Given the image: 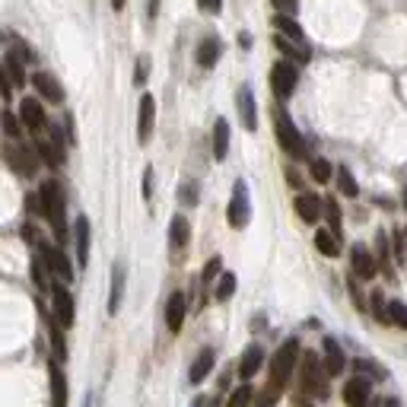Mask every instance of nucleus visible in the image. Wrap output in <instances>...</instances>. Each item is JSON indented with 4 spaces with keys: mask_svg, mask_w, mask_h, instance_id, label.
Segmentation results:
<instances>
[{
    "mask_svg": "<svg viewBox=\"0 0 407 407\" xmlns=\"http://www.w3.org/2000/svg\"><path fill=\"white\" fill-rule=\"evenodd\" d=\"M144 197H147V201L153 197V169H147V172H144Z\"/></svg>",
    "mask_w": 407,
    "mask_h": 407,
    "instance_id": "nucleus-50",
    "label": "nucleus"
},
{
    "mask_svg": "<svg viewBox=\"0 0 407 407\" xmlns=\"http://www.w3.org/2000/svg\"><path fill=\"white\" fill-rule=\"evenodd\" d=\"M350 264H354V274L360 280H372L379 274V264L366 245H354V249H350Z\"/></svg>",
    "mask_w": 407,
    "mask_h": 407,
    "instance_id": "nucleus-14",
    "label": "nucleus"
},
{
    "mask_svg": "<svg viewBox=\"0 0 407 407\" xmlns=\"http://www.w3.org/2000/svg\"><path fill=\"white\" fill-rule=\"evenodd\" d=\"M74 242H76V264H80V267H86V264H90V219H86V217H76Z\"/></svg>",
    "mask_w": 407,
    "mask_h": 407,
    "instance_id": "nucleus-21",
    "label": "nucleus"
},
{
    "mask_svg": "<svg viewBox=\"0 0 407 407\" xmlns=\"http://www.w3.org/2000/svg\"><path fill=\"white\" fill-rule=\"evenodd\" d=\"M48 382H51V407H67V376L58 360L48 363Z\"/></svg>",
    "mask_w": 407,
    "mask_h": 407,
    "instance_id": "nucleus-18",
    "label": "nucleus"
},
{
    "mask_svg": "<svg viewBox=\"0 0 407 407\" xmlns=\"http://www.w3.org/2000/svg\"><path fill=\"white\" fill-rule=\"evenodd\" d=\"M293 207H296L302 223H318V217H322V201H318V194H296Z\"/></svg>",
    "mask_w": 407,
    "mask_h": 407,
    "instance_id": "nucleus-22",
    "label": "nucleus"
},
{
    "mask_svg": "<svg viewBox=\"0 0 407 407\" xmlns=\"http://www.w3.org/2000/svg\"><path fill=\"white\" fill-rule=\"evenodd\" d=\"M274 45H277V51H283L287 54L293 64H306V60L312 58V51H309V45L306 42H293V38H287V35H274Z\"/></svg>",
    "mask_w": 407,
    "mask_h": 407,
    "instance_id": "nucleus-20",
    "label": "nucleus"
},
{
    "mask_svg": "<svg viewBox=\"0 0 407 407\" xmlns=\"http://www.w3.org/2000/svg\"><path fill=\"white\" fill-rule=\"evenodd\" d=\"M274 29H277L280 35L293 38V42H306V32H302V26L296 23L293 16H283V13H277V16H274Z\"/></svg>",
    "mask_w": 407,
    "mask_h": 407,
    "instance_id": "nucleus-28",
    "label": "nucleus"
},
{
    "mask_svg": "<svg viewBox=\"0 0 407 407\" xmlns=\"http://www.w3.org/2000/svg\"><path fill=\"white\" fill-rule=\"evenodd\" d=\"M324 217H328V223H331V233L340 235V207H338V201H334V197H328V201H324Z\"/></svg>",
    "mask_w": 407,
    "mask_h": 407,
    "instance_id": "nucleus-39",
    "label": "nucleus"
},
{
    "mask_svg": "<svg viewBox=\"0 0 407 407\" xmlns=\"http://www.w3.org/2000/svg\"><path fill=\"white\" fill-rule=\"evenodd\" d=\"M188 239H191V226H188V219L178 213V217H172V223H169V245H172L175 251H181L188 245Z\"/></svg>",
    "mask_w": 407,
    "mask_h": 407,
    "instance_id": "nucleus-25",
    "label": "nucleus"
},
{
    "mask_svg": "<svg viewBox=\"0 0 407 407\" xmlns=\"http://www.w3.org/2000/svg\"><path fill=\"white\" fill-rule=\"evenodd\" d=\"M249 217H251V204H249V185L245 181H235L233 185V197H229V210L226 219L233 229H245L249 226Z\"/></svg>",
    "mask_w": 407,
    "mask_h": 407,
    "instance_id": "nucleus-6",
    "label": "nucleus"
},
{
    "mask_svg": "<svg viewBox=\"0 0 407 407\" xmlns=\"http://www.w3.org/2000/svg\"><path fill=\"white\" fill-rule=\"evenodd\" d=\"M331 175H334V169H331V163H328V159H312V178H315L318 185L331 181Z\"/></svg>",
    "mask_w": 407,
    "mask_h": 407,
    "instance_id": "nucleus-38",
    "label": "nucleus"
},
{
    "mask_svg": "<svg viewBox=\"0 0 407 407\" xmlns=\"http://www.w3.org/2000/svg\"><path fill=\"white\" fill-rule=\"evenodd\" d=\"M315 249L328 258H338L340 255V239L331 233V229H318L315 233Z\"/></svg>",
    "mask_w": 407,
    "mask_h": 407,
    "instance_id": "nucleus-30",
    "label": "nucleus"
},
{
    "mask_svg": "<svg viewBox=\"0 0 407 407\" xmlns=\"http://www.w3.org/2000/svg\"><path fill=\"white\" fill-rule=\"evenodd\" d=\"M0 121H3V131H7L10 140H19V134H23V121L16 118L13 112H3L0 115Z\"/></svg>",
    "mask_w": 407,
    "mask_h": 407,
    "instance_id": "nucleus-37",
    "label": "nucleus"
},
{
    "mask_svg": "<svg viewBox=\"0 0 407 407\" xmlns=\"http://www.w3.org/2000/svg\"><path fill=\"white\" fill-rule=\"evenodd\" d=\"M235 106H239L242 128L255 131L258 128V106H255V92H251V86H239V92H235Z\"/></svg>",
    "mask_w": 407,
    "mask_h": 407,
    "instance_id": "nucleus-13",
    "label": "nucleus"
},
{
    "mask_svg": "<svg viewBox=\"0 0 407 407\" xmlns=\"http://www.w3.org/2000/svg\"><path fill=\"white\" fill-rule=\"evenodd\" d=\"M219 271H223V258H210V261H207V267H204V274H201V280H204V283H210V280L219 277Z\"/></svg>",
    "mask_w": 407,
    "mask_h": 407,
    "instance_id": "nucleus-41",
    "label": "nucleus"
},
{
    "mask_svg": "<svg viewBox=\"0 0 407 407\" xmlns=\"http://www.w3.org/2000/svg\"><path fill=\"white\" fill-rule=\"evenodd\" d=\"M372 312H376V318L382 324H392V322H388V306H385V299H382V293H379V290L372 293Z\"/></svg>",
    "mask_w": 407,
    "mask_h": 407,
    "instance_id": "nucleus-42",
    "label": "nucleus"
},
{
    "mask_svg": "<svg viewBox=\"0 0 407 407\" xmlns=\"http://www.w3.org/2000/svg\"><path fill=\"white\" fill-rule=\"evenodd\" d=\"M322 354H324V372L328 376H340L344 372V366H347V356H344V350H340V344L334 338H324L322 340Z\"/></svg>",
    "mask_w": 407,
    "mask_h": 407,
    "instance_id": "nucleus-17",
    "label": "nucleus"
},
{
    "mask_svg": "<svg viewBox=\"0 0 407 407\" xmlns=\"http://www.w3.org/2000/svg\"><path fill=\"white\" fill-rule=\"evenodd\" d=\"M48 338H51V347H54V360L64 363L67 360V344H64V331H60L58 318H48Z\"/></svg>",
    "mask_w": 407,
    "mask_h": 407,
    "instance_id": "nucleus-31",
    "label": "nucleus"
},
{
    "mask_svg": "<svg viewBox=\"0 0 407 407\" xmlns=\"http://www.w3.org/2000/svg\"><path fill=\"white\" fill-rule=\"evenodd\" d=\"M153 124H156V99L150 92H144L140 96V108H137V140L140 144H150Z\"/></svg>",
    "mask_w": 407,
    "mask_h": 407,
    "instance_id": "nucleus-11",
    "label": "nucleus"
},
{
    "mask_svg": "<svg viewBox=\"0 0 407 407\" xmlns=\"http://www.w3.org/2000/svg\"><path fill=\"white\" fill-rule=\"evenodd\" d=\"M181 201H185V204H197V188H194V185H185V188H181Z\"/></svg>",
    "mask_w": 407,
    "mask_h": 407,
    "instance_id": "nucleus-49",
    "label": "nucleus"
},
{
    "mask_svg": "<svg viewBox=\"0 0 407 407\" xmlns=\"http://www.w3.org/2000/svg\"><path fill=\"white\" fill-rule=\"evenodd\" d=\"M23 239H26V242H38V233H35V226H23Z\"/></svg>",
    "mask_w": 407,
    "mask_h": 407,
    "instance_id": "nucleus-51",
    "label": "nucleus"
},
{
    "mask_svg": "<svg viewBox=\"0 0 407 407\" xmlns=\"http://www.w3.org/2000/svg\"><path fill=\"white\" fill-rule=\"evenodd\" d=\"M296 83H299V70H296L293 60H277L271 67V90L280 102H287L296 92Z\"/></svg>",
    "mask_w": 407,
    "mask_h": 407,
    "instance_id": "nucleus-5",
    "label": "nucleus"
},
{
    "mask_svg": "<svg viewBox=\"0 0 407 407\" xmlns=\"http://www.w3.org/2000/svg\"><path fill=\"white\" fill-rule=\"evenodd\" d=\"M185 312H188V302H185V293H172L166 302V324L169 331L178 334L181 324H185Z\"/></svg>",
    "mask_w": 407,
    "mask_h": 407,
    "instance_id": "nucleus-19",
    "label": "nucleus"
},
{
    "mask_svg": "<svg viewBox=\"0 0 407 407\" xmlns=\"http://www.w3.org/2000/svg\"><path fill=\"white\" fill-rule=\"evenodd\" d=\"M251 401H255V388H251V385H239V388L229 394L226 407H249Z\"/></svg>",
    "mask_w": 407,
    "mask_h": 407,
    "instance_id": "nucleus-35",
    "label": "nucleus"
},
{
    "mask_svg": "<svg viewBox=\"0 0 407 407\" xmlns=\"http://www.w3.org/2000/svg\"><path fill=\"white\" fill-rule=\"evenodd\" d=\"M328 372H324V363L318 360V354H302L299 360V388L312 398H328Z\"/></svg>",
    "mask_w": 407,
    "mask_h": 407,
    "instance_id": "nucleus-2",
    "label": "nucleus"
},
{
    "mask_svg": "<svg viewBox=\"0 0 407 407\" xmlns=\"http://www.w3.org/2000/svg\"><path fill=\"white\" fill-rule=\"evenodd\" d=\"M3 67H7L10 80H13V86H26V70H23V60L16 58L13 51L7 54V60H3Z\"/></svg>",
    "mask_w": 407,
    "mask_h": 407,
    "instance_id": "nucleus-34",
    "label": "nucleus"
},
{
    "mask_svg": "<svg viewBox=\"0 0 407 407\" xmlns=\"http://www.w3.org/2000/svg\"><path fill=\"white\" fill-rule=\"evenodd\" d=\"M35 153H38V159L42 163H48L51 169H58V166H64V140H60V134L58 131H48V137H38L35 140Z\"/></svg>",
    "mask_w": 407,
    "mask_h": 407,
    "instance_id": "nucleus-10",
    "label": "nucleus"
},
{
    "mask_svg": "<svg viewBox=\"0 0 407 407\" xmlns=\"http://www.w3.org/2000/svg\"><path fill=\"white\" fill-rule=\"evenodd\" d=\"M197 7H201L204 13H219V10H223V0H197Z\"/></svg>",
    "mask_w": 407,
    "mask_h": 407,
    "instance_id": "nucleus-48",
    "label": "nucleus"
},
{
    "mask_svg": "<svg viewBox=\"0 0 407 407\" xmlns=\"http://www.w3.org/2000/svg\"><path fill=\"white\" fill-rule=\"evenodd\" d=\"M194 58H197V64H201L204 70L213 67V64L219 60V42H217V38H204L201 45H197V54H194Z\"/></svg>",
    "mask_w": 407,
    "mask_h": 407,
    "instance_id": "nucleus-29",
    "label": "nucleus"
},
{
    "mask_svg": "<svg viewBox=\"0 0 407 407\" xmlns=\"http://www.w3.org/2000/svg\"><path fill=\"white\" fill-rule=\"evenodd\" d=\"M261 363H264V350L258 347V344H251V347L242 354V360H239V376L251 379L258 369H261Z\"/></svg>",
    "mask_w": 407,
    "mask_h": 407,
    "instance_id": "nucleus-26",
    "label": "nucleus"
},
{
    "mask_svg": "<svg viewBox=\"0 0 407 407\" xmlns=\"http://www.w3.org/2000/svg\"><path fill=\"white\" fill-rule=\"evenodd\" d=\"M32 280H35V287L42 290V293H48V290L54 287V283H51V271L45 267V261H42V258H35V261H32Z\"/></svg>",
    "mask_w": 407,
    "mask_h": 407,
    "instance_id": "nucleus-33",
    "label": "nucleus"
},
{
    "mask_svg": "<svg viewBox=\"0 0 407 407\" xmlns=\"http://www.w3.org/2000/svg\"><path fill=\"white\" fill-rule=\"evenodd\" d=\"M51 306H54V318H58L60 328H74V322H76V306H74V296H70L67 287L54 283V287H51Z\"/></svg>",
    "mask_w": 407,
    "mask_h": 407,
    "instance_id": "nucleus-9",
    "label": "nucleus"
},
{
    "mask_svg": "<svg viewBox=\"0 0 407 407\" xmlns=\"http://www.w3.org/2000/svg\"><path fill=\"white\" fill-rule=\"evenodd\" d=\"M388 322L407 331V306L404 302H392V306H388Z\"/></svg>",
    "mask_w": 407,
    "mask_h": 407,
    "instance_id": "nucleus-40",
    "label": "nucleus"
},
{
    "mask_svg": "<svg viewBox=\"0 0 407 407\" xmlns=\"http://www.w3.org/2000/svg\"><path fill=\"white\" fill-rule=\"evenodd\" d=\"M372 407H401V404H398V401H394V398H382V401H376V404H372Z\"/></svg>",
    "mask_w": 407,
    "mask_h": 407,
    "instance_id": "nucleus-52",
    "label": "nucleus"
},
{
    "mask_svg": "<svg viewBox=\"0 0 407 407\" xmlns=\"http://www.w3.org/2000/svg\"><path fill=\"white\" fill-rule=\"evenodd\" d=\"M404 235H407V233H404Z\"/></svg>",
    "mask_w": 407,
    "mask_h": 407,
    "instance_id": "nucleus-56",
    "label": "nucleus"
},
{
    "mask_svg": "<svg viewBox=\"0 0 407 407\" xmlns=\"http://www.w3.org/2000/svg\"><path fill=\"white\" fill-rule=\"evenodd\" d=\"M147 74H150V58H137L134 83H137V86H144V83H147Z\"/></svg>",
    "mask_w": 407,
    "mask_h": 407,
    "instance_id": "nucleus-44",
    "label": "nucleus"
},
{
    "mask_svg": "<svg viewBox=\"0 0 407 407\" xmlns=\"http://www.w3.org/2000/svg\"><path fill=\"white\" fill-rule=\"evenodd\" d=\"M274 131H277L280 147H283L290 156H293V159H302V156H306V140H302V134L296 131L293 118H290L283 108H277V112H274Z\"/></svg>",
    "mask_w": 407,
    "mask_h": 407,
    "instance_id": "nucleus-4",
    "label": "nucleus"
},
{
    "mask_svg": "<svg viewBox=\"0 0 407 407\" xmlns=\"http://www.w3.org/2000/svg\"><path fill=\"white\" fill-rule=\"evenodd\" d=\"M38 258L45 261V267L51 271V277L64 280V283H70V280H74V264H70V258L64 255V251H60L58 245L38 242Z\"/></svg>",
    "mask_w": 407,
    "mask_h": 407,
    "instance_id": "nucleus-7",
    "label": "nucleus"
},
{
    "mask_svg": "<svg viewBox=\"0 0 407 407\" xmlns=\"http://www.w3.org/2000/svg\"><path fill=\"white\" fill-rule=\"evenodd\" d=\"M338 191L340 194H347V197H356L360 194V185H356V178H354V172H350L347 166H338Z\"/></svg>",
    "mask_w": 407,
    "mask_h": 407,
    "instance_id": "nucleus-32",
    "label": "nucleus"
},
{
    "mask_svg": "<svg viewBox=\"0 0 407 407\" xmlns=\"http://www.w3.org/2000/svg\"><path fill=\"white\" fill-rule=\"evenodd\" d=\"M379 261H382V267H385V274L392 277V261H388V239H385V233H379Z\"/></svg>",
    "mask_w": 407,
    "mask_h": 407,
    "instance_id": "nucleus-43",
    "label": "nucleus"
},
{
    "mask_svg": "<svg viewBox=\"0 0 407 407\" xmlns=\"http://www.w3.org/2000/svg\"><path fill=\"white\" fill-rule=\"evenodd\" d=\"M124 3H128V0H112V10H124Z\"/></svg>",
    "mask_w": 407,
    "mask_h": 407,
    "instance_id": "nucleus-54",
    "label": "nucleus"
},
{
    "mask_svg": "<svg viewBox=\"0 0 407 407\" xmlns=\"http://www.w3.org/2000/svg\"><path fill=\"white\" fill-rule=\"evenodd\" d=\"M213 360H217V354H213L210 347H204L201 354H197V360L191 363V372H188V379H191V382H194V385H201L204 379L210 376V369H213Z\"/></svg>",
    "mask_w": 407,
    "mask_h": 407,
    "instance_id": "nucleus-23",
    "label": "nucleus"
},
{
    "mask_svg": "<svg viewBox=\"0 0 407 407\" xmlns=\"http://www.w3.org/2000/svg\"><path fill=\"white\" fill-rule=\"evenodd\" d=\"M277 388H274V385H267V392H264L261 394V398H258V404L255 407H274V404H277Z\"/></svg>",
    "mask_w": 407,
    "mask_h": 407,
    "instance_id": "nucleus-46",
    "label": "nucleus"
},
{
    "mask_svg": "<svg viewBox=\"0 0 407 407\" xmlns=\"http://www.w3.org/2000/svg\"><path fill=\"white\" fill-rule=\"evenodd\" d=\"M19 121H23V128L29 131H45L48 118H45V108H42V102L38 99H23L19 102Z\"/></svg>",
    "mask_w": 407,
    "mask_h": 407,
    "instance_id": "nucleus-15",
    "label": "nucleus"
},
{
    "mask_svg": "<svg viewBox=\"0 0 407 407\" xmlns=\"http://www.w3.org/2000/svg\"><path fill=\"white\" fill-rule=\"evenodd\" d=\"M3 156H7V163H10V169H13L16 175H35V169H38V153L32 150V147H26V144H7V150H3Z\"/></svg>",
    "mask_w": 407,
    "mask_h": 407,
    "instance_id": "nucleus-8",
    "label": "nucleus"
},
{
    "mask_svg": "<svg viewBox=\"0 0 407 407\" xmlns=\"http://www.w3.org/2000/svg\"><path fill=\"white\" fill-rule=\"evenodd\" d=\"M296 360H299V340L296 338H290L287 344L271 356V385L277 392H283V385L290 382V376H293V369H296Z\"/></svg>",
    "mask_w": 407,
    "mask_h": 407,
    "instance_id": "nucleus-3",
    "label": "nucleus"
},
{
    "mask_svg": "<svg viewBox=\"0 0 407 407\" xmlns=\"http://www.w3.org/2000/svg\"><path fill=\"white\" fill-rule=\"evenodd\" d=\"M235 293V274H219V283H217V290H213V296H217L219 302H226L229 296Z\"/></svg>",
    "mask_w": 407,
    "mask_h": 407,
    "instance_id": "nucleus-36",
    "label": "nucleus"
},
{
    "mask_svg": "<svg viewBox=\"0 0 407 407\" xmlns=\"http://www.w3.org/2000/svg\"><path fill=\"white\" fill-rule=\"evenodd\" d=\"M121 299H124V267L115 264L112 267V296H108V315H118Z\"/></svg>",
    "mask_w": 407,
    "mask_h": 407,
    "instance_id": "nucleus-27",
    "label": "nucleus"
},
{
    "mask_svg": "<svg viewBox=\"0 0 407 407\" xmlns=\"http://www.w3.org/2000/svg\"><path fill=\"white\" fill-rule=\"evenodd\" d=\"M13 80H10V74H7V67L0 64V96H13Z\"/></svg>",
    "mask_w": 407,
    "mask_h": 407,
    "instance_id": "nucleus-47",
    "label": "nucleus"
},
{
    "mask_svg": "<svg viewBox=\"0 0 407 407\" xmlns=\"http://www.w3.org/2000/svg\"><path fill=\"white\" fill-rule=\"evenodd\" d=\"M369 398H372V385L366 379H347L344 385V404L347 407H369Z\"/></svg>",
    "mask_w": 407,
    "mask_h": 407,
    "instance_id": "nucleus-16",
    "label": "nucleus"
},
{
    "mask_svg": "<svg viewBox=\"0 0 407 407\" xmlns=\"http://www.w3.org/2000/svg\"><path fill=\"white\" fill-rule=\"evenodd\" d=\"M32 86H35L38 96L45 99V102H51V106H60V102H64V86L58 83V76L38 70V74L32 76Z\"/></svg>",
    "mask_w": 407,
    "mask_h": 407,
    "instance_id": "nucleus-12",
    "label": "nucleus"
},
{
    "mask_svg": "<svg viewBox=\"0 0 407 407\" xmlns=\"http://www.w3.org/2000/svg\"><path fill=\"white\" fill-rule=\"evenodd\" d=\"M239 45L242 48H251V35H249V32H242V35H239Z\"/></svg>",
    "mask_w": 407,
    "mask_h": 407,
    "instance_id": "nucleus-53",
    "label": "nucleus"
},
{
    "mask_svg": "<svg viewBox=\"0 0 407 407\" xmlns=\"http://www.w3.org/2000/svg\"><path fill=\"white\" fill-rule=\"evenodd\" d=\"M274 10L283 16H296V10H299V0H271Z\"/></svg>",
    "mask_w": 407,
    "mask_h": 407,
    "instance_id": "nucleus-45",
    "label": "nucleus"
},
{
    "mask_svg": "<svg viewBox=\"0 0 407 407\" xmlns=\"http://www.w3.org/2000/svg\"><path fill=\"white\" fill-rule=\"evenodd\" d=\"M38 201H42V217L51 223L58 242H67V197H64L60 181H54V178L42 181V188H38Z\"/></svg>",
    "mask_w": 407,
    "mask_h": 407,
    "instance_id": "nucleus-1",
    "label": "nucleus"
},
{
    "mask_svg": "<svg viewBox=\"0 0 407 407\" xmlns=\"http://www.w3.org/2000/svg\"><path fill=\"white\" fill-rule=\"evenodd\" d=\"M229 156V121L226 118H217L213 124V159H223Z\"/></svg>",
    "mask_w": 407,
    "mask_h": 407,
    "instance_id": "nucleus-24",
    "label": "nucleus"
},
{
    "mask_svg": "<svg viewBox=\"0 0 407 407\" xmlns=\"http://www.w3.org/2000/svg\"><path fill=\"white\" fill-rule=\"evenodd\" d=\"M401 197H404V207H407V185H404V194H401Z\"/></svg>",
    "mask_w": 407,
    "mask_h": 407,
    "instance_id": "nucleus-55",
    "label": "nucleus"
}]
</instances>
